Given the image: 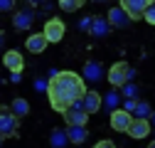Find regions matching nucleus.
<instances>
[{
    "instance_id": "20e7f679",
    "label": "nucleus",
    "mask_w": 155,
    "mask_h": 148,
    "mask_svg": "<svg viewBox=\"0 0 155 148\" xmlns=\"http://www.w3.org/2000/svg\"><path fill=\"white\" fill-rule=\"evenodd\" d=\"M62 116H64L67 126H86V121H89V111L84 109V104H81V99H79L76 104H71L67 111H62Z\"/></svg>"
},
{
    "instance_id": "423d86ee",
    "label": "nucleus",
    "mask_w": 155,
    "mask_h": 148,
    "mask_svg": "<svg viewBox=\"0 0 155 148\" xmlns=\"http://www.w3.org/2000/svg\"><path fill=\"white\" fill-rule=\"evenodd\" d=\"M130 123H133V116L128 114V109H113L111 111V128L113 131H126L128 133Z\"/></svg>"
},
{
    "instance_id": "ddd939ff",
    "label": "nucleus",
    "mask_w": 155,
    "mask_h": 148,
    "mask_svg": "<svg viewBox=\"0 0 155 148\" xmlns=\"http://www.w3.org/2000/svg\"><path fill=\"white\" fill-rule=\"evenodd\" d=\"M81 104H84V109L89 111V114H94V111H99V109H101L104 99H101V94H99V91H91V89H86V94L81 96Z\"/></svg>"
},
{
    "instance_id": "bb28decb",
    "label": "nucleus",
    "mask_w": 155,
    "mask_h": 148,
    "mask_svg": "<svg viewBox=\"0 0 155 148\" xmlns=\"http://www.w3.org/2000/svg\"><path fill=\"white\" fill-rule=\"evenodd\" d=\"M148 148H155V141H150V146H148Z\"/></svg>"
},
{
    "instance_id": "393cba45",
    "label": "nucleus",
    "mask_w": 155,
    "mask_h": 148,
    "mask_svg": "<svg viewBox=\"0 0 155 148\" xmlns=\"http://www.w3.org/2000/svg\"><path fill=\"white\" fill-rule=\"evenodd\" d=\"M94 148H116V143H113V141H108V138H104V141H99V143H96Z\"/></svg>"
},
{
    "instance_id": "c85d7f7f",
    "label": "nucleus",
    "mask_w": 155,
    "mask_h": 148,
    "mask_svg": "<svg viewBox=\"0 0 155 148\" xmlns=\"http://www.w3.org/2000/svg\"><path fill=\"white\" fill-rule=\"evenodd\" d=\"M30 3H32V5H35V3H40V0H30Z\"/></svg>"
},
{
    "instance_id": "f257e3e1",
    "label": "nucleus",
    "mask_w": 155,
    "mask_h": 148,
    "mask_svg": "<svg viewBox=\"0 0 155 148\" xmlns=\"http://www.w3.org/2000/svg\"><path fill=\"white\" fill-rule=\"evenodd\" d=\"M86 94V84L84 77L76 72H52V77L47 82V96H49V106L54 111H67L71 104H76Z\"/></svg>"
},
{
    "instance_id": "2eb2a0df",
    "label": "nucleus",
    "mask_w": 155,
    "mask_h": 148,
    "mask_svg": "<svg viewBox=\"0 0 155 148\" xmlns=\"http://www.w3.org/2000/svg\"><path fill=\"white\" fill-rule=\"evenodd\" d=\"M67 136H69V143H84L89 131H86V126H69L67 128Z\"/></svg>"
},
{
    "instance_id": "1a4fd4ad",
    "label": "nucleus",
    "mask_w": 155,
    "mask_h": 148,
    "mask_svg": "<svg viewBox=\"0 0 155 148\" xmlns=\"http://www.w3.org/2000/svg\"><path fill=\"white\" fill-rule=\"evenodd\" d=\"M3 64H5V69H10L12 74H15V72H22V69H25V57H22L17 49H10V52L3 54Z\"/></svg>"
},
{
    "instance_id": "9d476101",
    "label": "nucleus",
    "mask_w": 155,
    "mask_h": 148,
    "mask_svg": "<svg viewBox=\"0 0 155 148\" xmlns=\"http://www.w3.org/2000/svg\"><path fill=\"white\" fill-rule=\"evenodd\" d=\"M32 22H35V12H32V8H22V10H17V12L12 15V25H15L17 30H30Z\"/></svg>"
},
{
    "instance_id": "a211bd4d",
    "label": "nucleus",
    "mask_w": 155,
    "mask_h": 148,
    "mask_svg": "<svg viewBox=\"0 0 155 148\" xmlns=\"http://www.w3.org/2000/svg\"><path fill=\"white\" fill-rule=\"evenodd\" d=\"M135 119H148V116H153L155 111L150 109V104H145V101H135Z\"/></svg>"
},
{
    "instance_id": "0eeeda50",
    "label": "nucleus",
    "mask_w": 155,
    "mask_h": 148,
    "mask_svg": "<svg viewBox=\"0 0 155 148\" xmlns=\"http://www.w3.org/2000/svg\"><path fill=\"white\" fill-rule=\"evenodd\" d=\"M106 17H108L111 27H116V30H121V27H128V25L133 22V17H130V15H128V12H126L121 5H118V8H111Z\"/></svg>"
},
{
    "instance_id": "f8f14e48",
    "label": "nucleus",
    "mask_w": 155,
    "mask_h": 148,
    "mask_svg": "<svg viewBox=\"0 0 155 148\" xmlns=\"http://www.w3.org/2000/svg\"><path fill=\"white\" fill-rule=\"evenodd\" d=\"M150 133V121L148 119H133L130 128H128V136L130 138H145Z\"/></svg>"
},
{
    "instance_id": "cd10ccee",
    "label": "nucleus",
    "mask_w": 155,
    "mask_h": 148,
    "mask_svg": "<svg viewBox=\"0 0 155 148\" xmlns=\"http://www.w3.org/2000/svg\"><path fill=\"white\" fill-rule=\"evenodd\" d=\"M3 141H5V136H3V133H0V143H3Z\"/></svg>"
},
{
    "instance_id": "f3484780",
    "label": "nucleus",
    "mask_w": 155,
    "mask_h": 148,
    "mask_svg": "<svg viewBox=\"0 0 155 148\" xmlns=\"http://www.w3.org/2000/svg\"><path fill=\"white\" fill-rule=\"evenodd\" d=\"M10 106H12V111H15V114L20 116V119L30 114V101H27V99H22V96H17V99H15Z\"/></svg>"
},
{
    "instance_id": "f03ea898",
    "label": "nucleus",
    "mask_w": 155,
    "mask_h": 148,
    "mask_svg": "<svg viewBox=\"0 0 155 148\" xmlns=\"http://www.w3.org/2000/svg\"><path fill=\"white\" fill-rule=\"evenodd\" d=\"M130 77H133V69H130V64L128 62H116V64H111V69H108V74H106V79H108V84L113 86V89H121V86H126L128 82H130Z\"/></svg>"
},
{
    "instance_id": "4be33fe9",
    "label": "nucleus",
    "mask_w": 155,
    "mask_h": 148,
    "mask_svg": "<svg viewBox=\"0 0 155 148\" xmlns=\"http://www.w3.org/2000/svg\"><path fill=\"white\" fill-rule=\"evenodd\" d=\"M17 0H0V12H15Z\"/></svg>"
},
{
    "instance_id": "dca6fc26",
    "label": "nucleus",
    "mask_w": 155,
    "mask_h": 148,
    "mask_svg": "<svg viewBox=\"0 0 155 148\" xmlns=\"http://www.w3.org/2000/svg\"><path fill=\"white\" fill-rule=\"evenodd\" d=\"M108 30H111L108 17H94V20H91V35H96V37H104Z\"/></svg>"
},
{
    "instance_id": "5701e85b",
    "label": "nucleus",
    "mask_w": 155,
    "mask_h": 148,
    "mask_svg": "<svg viewBox=\"0 0 155 148\" xmlns=\"http://www.w3.org/2000/svg\"><path fill=\"white\" fill-rule=\"evenodd\" d=\"M121 89H123V94H126L128 99H133V96H135V91H138V89H135L133 84H126V86H121Z\"/></svg>"
},
{
    "instance_id": "412c9836",
    "label": "nucleus",
    "mask_w": 155,
    "mask_h": 148,
    "mask_svg": "<svg viewBox=\"0 0 155 148\" xmlns=\"http://www.w3.org/2000/svg\"><path fill=\"white\" fill-rule=\"evenodd\" d=\"M143 20H145L148 25H153V27H155V0H150V3H148L145 12H143Z\"/></svg>"
},
{
    "instance_id": "39448f33",
    "label": "nucleus",
    "mask_w": 155,
    "mask_h": 148,
    "mask_svg": "<svg viewBox=\"0 0 155 148\" xmlns=\"http://www.w3.org/2000/svg\"><path fill=\"white\" fill-rule=\"evenodd\" d=\"M45 35H47V40L49 42H62L64 40V32H67V27H64V22L59 20V17H52V20H47L45 22V30H42Z\"/></svg>"
},
{
    "instance_id": "a878e982",
    "label": "nucleus",
    "mask_w": 155,
    "mask_h": 148,
    "mask_svg": "<svg viewBox=\"0 0 155 148\" xmlns=\"http://www.w3.org/2000/svg\"><path fill=\"white\" fill-rule=\"evenodd\" d=\"M3 42H5V37H3V35H0V47H3Z\"/></svg>"
},
{
    "instance_id": "6e6552de",
    "label": "nucleus",
    "mask_w": 155,
    "mask_h": 148,
    "mask_svg": "<svg viewBox=\"0 0 155 148\" xmlns=\"http://www.w3.org/2000/svg\"><path fill=\"white\" fill-rule=\"evenodd\" d=\"M148 3L150 0H118V5L133 17V20H138V17H143V12H145V8H148Z\"/></svg>"
},
{
    "instance_id": "7ed1b4c3",
    "label": "nucleus",
    "mask_w": 155,
    "mask_h": 148,
    "mask_svg": "<svg viewBox=\"0 0 155 148\" xmlns=\"http://www.w3.org/2000/svg\"><path fill=\"white\" fill-rule=\"evenodd\" d=\"M17 128H20V116L12 111V106H0V133L12 138L17 136Z\"/></svg>"
},
{
    "instance_id": "b1692460",
    "label": "nucleus",
    "mask_w": 155,
    "mask_h": 148,
    "mask_svg": "<svg viewBox=\"0 0 155 148\" xmlns=\"http://www.w3.org/2000/svg\"><path fill=\"white\" fill-rule=\"evenodd\" d=\"M106 104L111 106V111L116 109V104H118V94H116V91H111V94H108V99H106Z\"/></svg>"
},
{
    "instance_id": "c756f323",
    "label": "nucleus",
    "mask_w": 155,
    "mask_h": 148,
    "mask_svg": "<svg viewBox=\"0 0 155 148\" xmlns=\"http://www.w3.org/2000/svg\"><path fill=\"white\" fill-rule=\"evenodd\" d=\"M153 121H155V114H153Z\"/></svg>"
},
{
    "instance_id": "6ab92c4d",
    "label": "nucleus",
    "mask_w": 155,
    "mask_h": 148,
    "mask_svg": "<svg viewBox=\"0 0 155 148\" xmlns=\"http://www.w3.org/2000/svg\"><path fill=\"white\" fill-rule=\"evenodd\" d=\"M86 0H59V8L64 12H76V10H81L84 8Z\"/></svg>"
},
{
    "instance_id": "9b49d317",
    "label": "nucleus",
    "mask_w": 155,
    "mask_h": 148,
    "mask_svg": "<svg viewBox=\"0 0 155 148\" xmlns=\"http://www.w3.org/2000/svg\"><path fill=\"white\" fill-rule=\"evenodd\" d=\"M47 45H49V40H47V35H45V32H32V35L27 37V42H25L27 52H32V54L45 52V47H47Z\"/></svg>"
},
{
    "instance_id": "4468645a",
    "label": "nucleus",
    "mask_w": 155,
    "mask_h": 148,
    "mask_svg": "<svg viewBox=\"0 0 155 148\" xmlns=\"http://www.w3.org/2000/svg\"><path fill=\"white\" fill-rule=\"evenodd\" d=\"M104 77V67L99 64V62H86L84 64V79H89V82H99Z\"/></svg>"
},
{
    "instance_id": "aec40b11",
    "label": "nucleus",
    "mask_w": 155,
    "mask_h": 148,
    "mask_svg": "<svg viewBox=\"0 0 155 148\" xmlns=\"http://www.w3.org/2000/svg\"><path fill=\"white\" fill-rule=\"evenodd\" d=\"M52 148H62L67 141H69V136H67V131H57V128H54V131H52Z\"/></svg>"
}]
</instances>
